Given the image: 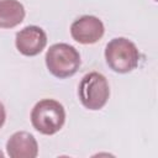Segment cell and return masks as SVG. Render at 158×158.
Returning <instances> with one entry per match:
<instances>
[{"label":"cell","instance_id":"cell-4","mask_svg":"<svg viewBox=\"0 0 158 158\" xmlns=\"http://www.w3.org/2000/svg\"><path fill=\"white\" fill-rule=\"evenodd\" d=\"M78 95L84 107L89 110L102 109L110 96V88L106 78L98 72L85 74L78 86Z\"/></svg>","mask_w":158,"mask_h":158},{"label":"cell","instance_id":"cell-6","mask_svg":"<svg viewBox=\"0 0 158 158\" xmlns=\"http://www.w3.org/2000/svg\"><path fill=\"white\" fill-rule=\"evenodd\" d=\"M15 44L21 54L35 57L44 49L47 44V35L38 26H26L16 33Z\"/></svg>","mask_w":158,"mask_h":158},{"label":"cell","instance_id":"cell-3","mask_svg":"<svg viewBox=\"0 0 158 158\" xmlns=\"http://www.w3.org/2000/svg\"><path fill=\"white\" fill-rule=\"evenodd\" d=\"M44 59L48 72L59 79L74 75L81 63L77 48L68 43L52 44L48 48Z\"/></svg>","mask_w":158,"mask_h":158},{"label":"cell","instance_id":"cell-9","mask_svg":"<svg viewBox=\"0 0 158 158\" xmlns=\"http://www.w3.org/2000/svg\"><path fill=\"white\" fill-rule=\"evenodd\" d=\"M5 120H6V111H5V107H4L2 102H0V128L4 126Z\"/></svg>","mask_w":158,"mask_h":158},{"label":"cell","instance_id":"cell-2","mask_svg":"<svg viewBox=\"0 0 158 158\" xmlns=\"http://www.w3.org/2000/svg\"><path fill=\"white\" fill-rule=\"evenodd\" d=\"M105 59L110 69L116 73L125 74L137 68L139 52L132 41L125 37H116L106 44Z\"/></svg>","mask_w":158,"mask_h":158},{"label":"cell","instance_id":"cell-1","mask_svg":"<svg viewBox=\"0 0 158 158\" xmlns=\"http://www.w3.org/2000/svg\"><path fill=\"white\" fill-rule=\"evenodd\" d=\"M65 122V110L63 105L53 99L40 100L31 111V123L42 135H54Z\"/></svg>","mask_w":158,"mask_h":158},{"label":"cell","instance_id":"cell-7","mask_svg":"<svg viewBox=\"0 0 158 158\" xmlns=\"http://www.w3.org/2000/svg\"><path fill=\"white\" fill-rule=\"evenodd\" d=\"M6 152L11 158H36L38 154V143L30 132L19 131L12 133L7 139Z\"/></svg>","mask_w":158,"mask_h":158},{"label":"cell","instance_id":"cell-8","mask_svg":"<svg viewBox=\"0 0 158 158\" xmlns=\"http://www.w3.org/2000/svg\"><path fill=\"white\" fill-rule=\"evenodd\" d=\"M23 5L17 0H0V28H12L25 19Z\"/></svg>","mask_w":158,"mask_h":158},{"label":"cell","instance_id":"cell-10","mask_svg":"<svg viewBox=\"0 0 158 158\" xmlns=\"http://www.w3.org/2000/svg\"><path fill=\"white\" fill-rule=\"evenodd\" d=\"M0 157H4V153H2L1 151H0Z\"/></svg>","mask_w":158,"mask_h":158},{"label":"cell","instance_id":"cell-5","mask_svg":"<svg viewBox=\"0 0 158 158\" xmlns=\"http://www.w3.org/2000/svg\"><path fill=\"white\" fill-rule=\"evenodd\" d=\"M105 33L102 21L93 15H84L77 19L70 26V35L74 41L81 44L96 43Z\"/></svg>","mask_w":158,"mask_h":158}]
</instances>
